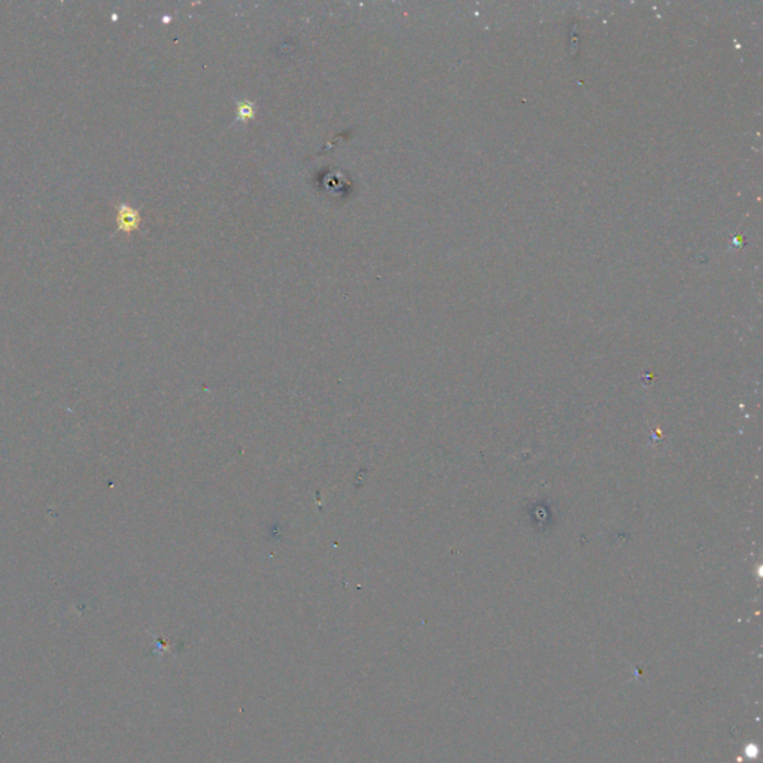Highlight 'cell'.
<instances>
[{
	"label": "cell",
	"mask_w": 763,
	"mask_h": 763,
	"mask_svg": "<svg viewBox=\"0 0 763 763\" xmlns=\"http://www.w3.org/2000/svg\"><path fill=\"white\" fill-rule=\"evenodd\" d=\"M139 223H141V216H139V212L132 209L130 206L127 204H122L120 206L118 209V228L122 230V231H133L139 227Z\"/></svg>",
	"instance_id": "obj_1"
},
{
	"label": "cell",
	"mask_w": 763,
	"mask_h": 763,
	"mask_svg": "<svg viewBox=\"0 0 763 763\" xmlns=\"http://www.w3.org/2000/svg\"><path fill=\"white\" fill-rule=\"evenodd\" d=\"M253 115H255V105L252 102L241 100L237 103V118L240 121H248L253 118Z\"/></svg>",
	"instance_id": "obj_2"
}]
</instances>
